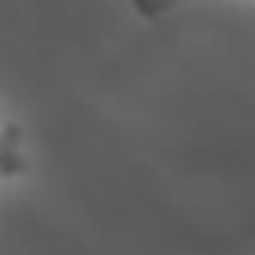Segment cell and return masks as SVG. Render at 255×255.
Instances as JSON below:
<instances>
[{
	"instance_id": "cell-1",
	"label": "cell",
	"mask_w": 255,
	"mask_h": 255,
	"mask_svg": "<svg viewBox=\"0 0 255 255\" xmlns=\"http://www.w3.org/2000/svg\"><path fill=\"white\" fill-rule=\"evenodd\" d=\"M19 173H26L23 128L0 109V176H19Z\"/></svg>"
}]
</instances>
